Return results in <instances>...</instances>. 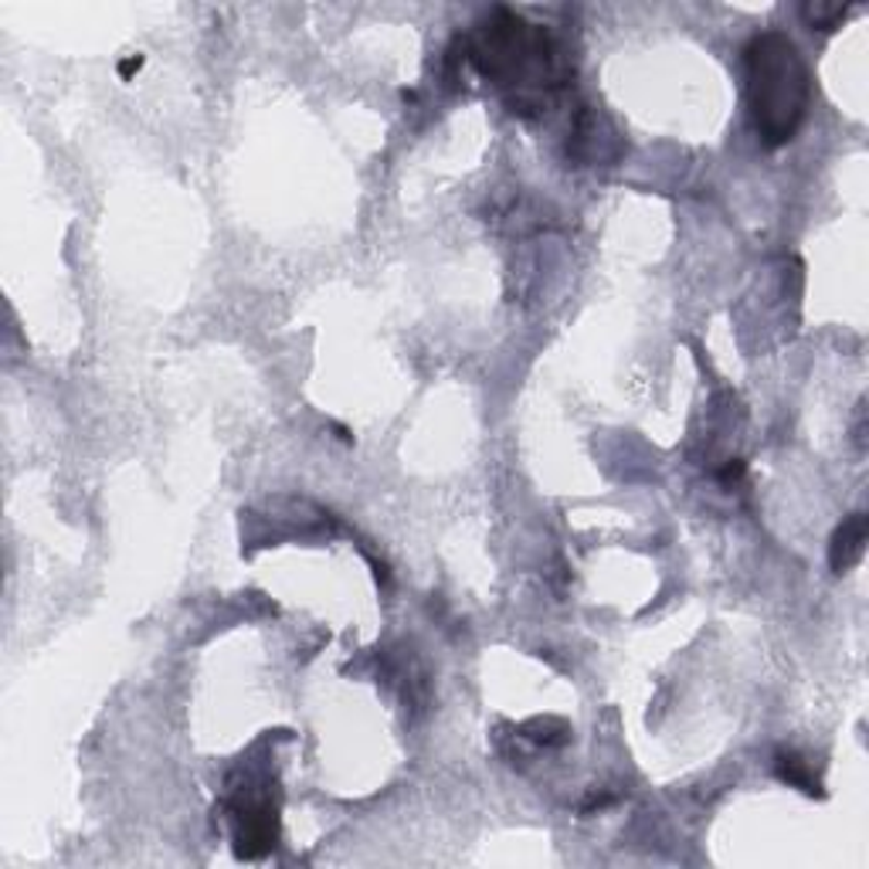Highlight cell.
Returning a JSON list of instances; mask_svg holds the SVG:
<instances>
[{"instance_id":"1","label":"cell","mask_w":869,"mask_h":869,"mask_svg":"<svg viewBox=\"0 0 869 869\" xmlns=\"http://www.w3.org/2000/svg\"><path fill=\"white\" fill-rule=\"evenodd\" d=\"M469 58L496 85L517 89V106H524L527 95L564 82L561 48L551 31L506 8L493 11L472 31Z\"/></svg>"},{"instance_id":"2","label":"cell","mask_w":869,"mask_h":869,"mask_svg":"<svg viewBox=\"0 0 869 869\" xmlns=\"http://www.w3.org/2000/svg\"><path fill=\"white\" fill-rule=\"evenodd\" d=\"M748 66V99L754 126L767 146H785L795 140L809 109V69L798 45L782 31H764L744 48Z\"/></svg>"},{"instance_id":"3","label":"cell","mask_w":869,"mask_h":869,"mask_svg":"<svg viewBox=\"0 0 869 869\" xmlns=\"http://www.w3.org/2000/svg\"><path fill=\"white\" fill-rule=\"evenodd\" d=\"M279 839V809L269 795H242L235 801V853L242 859L266 856Z\"/></svg>"},{"instance_id":"4","label":"cell","mask_w":869,"mask_h":869,"mask_svg":"<svg viewBox=\"0 0 869 869\" xmlns=\"http://www.w3.org/2000/svg\"><path fill=\"white\" fill-rule=\"evenodd\" d=\"M866 551V513H853L849 520H843L832 533L829 543V564L835 574H846L862 561Z\"/></svg>"},{"instance_id":"5","label":"cell","mask_w":869,"mask_h":869,"mask_svg":"<svg viewBox=\"0 0 869 869\" xmlns=\"http://www.w3.org/2000/svg\"><path fill=\"white\" fill-rule=\"evenodd\" d=\"M775 775L785 785H791V788H798L805 795H819V782L812 775L809 761H805L801 754H795V751H778L775 754Z\"/></svg>"},{"instance_id":"6","label":"cell","mask_w":869,"mask_h":869,"mask_svg":"<svg viewBox=\"0 0 869 869\" xmlns=\"http://www.w3.org/2000/svg\"><path fill=\"white\" fill-rule=\"evenodd\" d=\"M846 14H849L846 4H825V0H812V4L801 8L805 24L815 27V31H835L846 21Z\"/></svg>"},{"instance_id":"7","label":"cell","mask_w":869,"mask_h":869,"mask_svg":"<svg viewBox=\"0 0 869 869\" xmlns=\"http://www.w3.org/2000/svg\"><path fill=\"white\" fill-rule=\"evenodd\" d=\"M140 69H143V55H133V58H122V61H119V75H122V79H130V75L140 72Z\"/></svg>"},{"instance_id":"8","label":"cell","mask_w":869,"mask_h":869,"mask_svg":"<svg viewBox=\"0 0 869 869\" xmlns=\"http://www.w3.org/2000/svg\"><path fill=\"white\" fill-rule=\"evenodd\" d=\"M740 472H744V462H740V459H730V466H727L720 475H724V479H737Z\"/></svg>"}]
</instances>
